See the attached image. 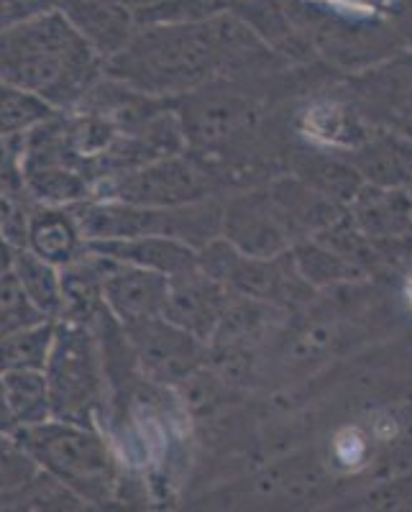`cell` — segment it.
Listing matches in <instances>:
<instances>
[{
    "label": "cell",
    "mask_w": 412,
    "mask_h": 512,
    "mask_svg": "<svg viewBox=\"0 0 412 512\" xmlns=\"http://www.w3.org/2000/svg\"><path fill=\"white\" fill-rule=\"evenodd\" d=\"M54 328H57V323L44 320V323H36V326L3 338L0 341V374L47 367Z\"/></svg>",
    "instance_id": "17"
},
{
    "label": "cell",
    "mask_w": 412,
    "mask_h": 512,
    "mask_svg": "<svg viewBox=\"0 0 412 512\" xmlns=\"http://www.w3.org/2000/svg\"><path fill=\"white\" fill-rule=\"evenodd\" d=\"M108 272L103 282L105 310L113 315L121 328L139 326L146 320L162 318L167 303L169 280L157 272L128 267L108 259Z\"/></svg>",
    "instance_id": "9"
},
{
    "label": "cell",
    "mask_w": 412,
    "mask_h": 512,
    "mask_svg": "<svg viewBox=\"0 0 412 512\" xmlns=\"http://www.w3.org/2000/svg\"><path fill=\"white\" fill-rule=\"evenodd\" d=\"M141 372L154 382H182L203 361V341L180 331L164 318L123 328Z\"/></svg>",
    "instance_id": "7"
},
{
    "label": "cell",
    "mask_w": 412,
    "mask_h": 512,
    "mask_svg": "<svg viewBox=\"0 0 412 512\" xmlns=\"http://www.w3.org/2000/svg\"><path fill=\"white\" fill-rule=\"evenodd\" d=\"M93 198L136 208H182L210 198L208 172L198 162L182 157H167L126 175L103 180Z\"/></svg>",
    "instance_id": "5"
},
{
    "label": "cell",
    "mask_w": 412,
    "mask_h": 512,
    "mask_svg": "<svg viewBox=\"0 0 412 512\" xmlns=\"http://www.w3.org/2000/svg\"><path fill=\"white\" fill-rule=\"evenodd\" d=\"M351 164H354L366 185L410 190L412 141L405 139V136L379 134L356 149Z\"/></svg>",
    "instance_id": "14"
},
{
    "label": "cell",
    "mask_w": 412,
    "mask_h": 512,
    "mask_svg": "<svg viewBox=\"0 0 412 512\" xmlns=\"http://www.w3.org/2000/svg\"><path fill=\"white\" fill-rule=\"evenodd\" d=\"M41 474L90 507L116 502L121 489V461L108 438L90 425L47 420L13 431Z\"/></svg>",
    "instance_id": "3"
},
{
    "label": "cell",
    "mask_w": 412,
    "mask_h": 512,
    "mask_svg": "<svg viewBox=\"0 0 412 512\" xmlns=\"http://www.w3.org/2000/svg\"><path fill=\"white\" fill-rule=\"evenodd\" d=\"M62 8V0H0V34Z\"/></svg>",
    "instance_id": "21"
},
{
    "label": "cell",
    "mask_w": 412,
    "mask_h": 512,
    "mask_svg": "<svg viewBox=\"0 0 412 512\" xmlns=\"http://www.w3.org/2000/svg\"><path fill=\"white\" fill-rule=\"evenodd\" d=\"M256 39L236 18L164 21L136 31L121 54L105 62V75L159 100L182 98L203 88L228 64L249 62Z\"/></svg>",
    "instance_id": "1"
},
{
    "label": "cell",
    "mask_w": 412,
    "mask_h": 512,
    "mask_svg": "<svg viewBox=\"0 0 412 512\" xmlns=\"http://www.w3.org/2000/svg\"><path fill=\"white\" fill-rule=\"evenodd\" d=\"M44 320L47 318H41L39 310L29 303L26 292L21 290L13 269L0 274V341Z\"/></svg>",
    "instance_id": "20"
},
{
    "label": "cell",
    "mask_w": 412,
    "mask_h": 512,
    "mask_svg": "<svg viewBox=\"0 0 412 512\" xmlns=\"http://www.w3.org/2000/svg\"><path fill=\"white\" fill-rule=\"evenodd\" d=\"M0 395L13 431L52 420V395L44 369H18L0 374Z\"/></svg>",
    "instance_id": "15"
},
{
    "label": "cell",
    "mask_w": 412,
    "mask_h": 512,
    "mask_svg": "<svg viewBox=\"0 0 412 512\" xmlns=\"http://www.w3.org/2000/svg\"><path fill=\"white\" fill-rule=\"evenodd\" d=\"M103 77L105 59L62 11L0 34V82L36 95L54 111H77Z\"/></svg>",
    "instance_id": "2"
},
{
    "label": "cell",
    "mask_w": 412,
    "mask_h": 512,
    "mask_svg": "<svg viewBox=\"0 0 412 512\" xmlns=\"http://www.w3.org/2000/svg\"><path fill=\"white\" fill-rule=\"evenodd\" d=\"M90 251L113 259L118 264L139 267L146 272H157L162 277H177L182 272L198 267V249L167 236H139V239L95 241L88 244Z\"/></svg>",
    "instance_id": "13"
},
{
    "label": "cell",
    "mask_w": 412,
    "mask_h": 512,
    "mask_svg": "<svg viewBox=\"0 0 412 512\" xmlns=\"http://www.w3.org/2000/svg\"><path fill=\"white\" fill-rule=\"evenodd\" d=\"M36 466L13 433H0V502H16L44 482Z\"/></svg>",
    "instance_id": "18"
},
{
    "label": "cell",
    "mask_w": 412,
    "mask_h": 512,
    "mask_svg": "<svg viewBox=\"0 0 412 512\" xmlns=\"http://www.w3.org/2000/svg\"><path fill=\"white\" fill-rule=\"evenodd\" d=\"M228 295L231 292L221 282L210 280L208 274L200 272V267H195L190 272L169 277L162 318L208 344L221 326V320L226 318L228 308H231Z\"/></svg>",
    "instance_id": "8"
},
{
    "label": "cell",
    "mask_w": 412,
    "mask_h": 512,
    "mask_svg": "<svg viewBox=\"0 0 412 512\" xmlns=\"http://www.w3.org/2000/svg\"><path fill=\"white\" fill-rule=\"evenodd\" d=\"M44 374L52 395V418L98 428L108 384L98 331L77 320H57Z\"/></svg>",
    "instance_id": "4"
},
{
    "label": "cell",
    "mask_w": 412,
    "mask_h": 512,
    "mask_svg": "<svg viewBox=\"0 0 412 512\" xmlns=\"http://www.w3.org/2000/svg\"><path fill=\"white\" fill-rule=\"evenodd\" d=\"M290 221L272 192H246L223 205V239L251 259H274L290 251Z\"/></svg>",
    "instance_id": "6"
},
{
    "label": "cell",
    "mask_w": 412,
    "mask_h": 512,
    "mask_svg": "<svg viewBox=\"0 0 412 512\" xmlns=\"http://www.w3.org/2000/svg\"><path fill=\"white\" fill-rule=\"evenodd\" d=\"M24 246L57 269L70 267L88 251L72 205H31Z\"/></svg>",
    "instance_id": "11"
},
{
    "label": "cell",
    "mask_w": 412,
    "mask_h": 512,
    "mask_svg": "<svg viewBox=\"0 0 412 512\" xmlns=\"http://www.w3.org/2000/svg\"><path fill=\"white\" fill-rule=\"evenodd\" d=\"M59 11L105 62L121 54L139 31L136 11L111 0H62Z\"/></svg>",
    "instance_id": "10"
},
{
    "label": "cell",
    "mask_w": 412,
    "mask_h": 512,
    "mask_svg": "<svg viewBox=\"0 0 412 512\" xmlns=\"http://www.w3.org/2000/svg\"><path fill=\"white\" fill-rule=\"evenodd\" d=\"M13 274L18 285L26 292L29 303L39 310L41 318L57 323L64 313V287L62 269L44 262L36 254H31L26 246H18L13 251Z\"/></svg>",
    "instance_id": "16"
},
{
    "label": "cell",
    "mask_w": 412,
    "mask_h": 512,
    "mask_svg": "<svg viewBox=\"0 0 412 512\" xmlns=\"http://www.w3.org/2000/svg\"><path fill=\"white\" fill-rule=\"evenodd\" d=\"M295 256L297 272L302 274V280L308 285H331V282L354 280L361 277V267L349 262L346 256L333 251L331 246H325L323 241H305L292 249Z\"/></svg>",
    "instance_id": "19"
},
{
    "label": "cell",
    "mask_w": 412,
    "mask_h": 512,
    "mask_svg": "<svg viewBox=\"0 0 412 512\" xmlns=\"http://www.w3.org/2000/svg\"><path fill=\"white\" fill-rule=\"evenodd\" d=\"M410 195H412V185H410Z\"/></svg>",
    "instance_id": "24"
},
{
    "label": "cell",
    "mask_w": 412,
    "mask_h": 512,
    "mask_svg": "<svg viewBox=\"0 0 412 512\" xmlns=\"http://www.w3.org/2000/svg\"><path fill=\"white\" fill-rule=\"evenodd\" d=\"M349 221L361 236L372 241L405 239L412 236L410 190L366 185L349 203Z\"/></svg>",
    "instance_id": "12"
},
{
    "label": "cell",
    "mask_w": 412,
    "mask_h": 512,
    "mask_svg": "<svg viewBox=\"0 0 412 512\" xmlns=\"http://www.w3.org/2000/svg\"><path fill=\"white\" fill-rule=\"evenodd\" d=\"M111 3H118V6L131 8V11H136V16H139V13L146 11V8L157 6L159 0H111Z\"/></svg>",
    "instance_id": "22"
},
{
    "label": "cell",
    "mask_w": 412,
    "mask_h": 512,
    "mask_svg": "<svg viewBox=\"0 0 412 512\" xmlns=\"http://www.w3.org/2000/svg\"><path fill=\"white\" fill-rule=\"evenodd\" d=\"M13 251H16V249H11V251H0V274L8 272V269L13 267Z\"/></svg>",
    "instance_id": "23"
}]
</instances>
